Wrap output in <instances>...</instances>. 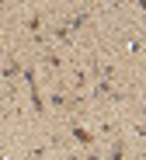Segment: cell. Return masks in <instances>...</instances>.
<instances>
[{"label":"cell","mask_w":146,"mask_h":160,"mask_svg":"<svg viewBox=\"0 0 146 160\" xmlns=\"http://www.w3.org/2000/svg\"><path fill=\"white\" fill-rule=\"evenodd\" d=\"M73 136H77L80 143H94V136H91V132H87V129H80V125L73 129Z\"/></svg>","instance_id":"6da1fadb"}]
</instances>
